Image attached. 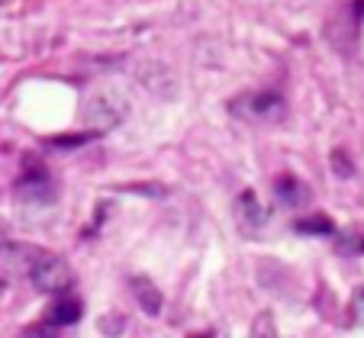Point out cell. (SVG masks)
Here are the masks:
<instances>
[{
    "mask_svg": "<svg viewBox=\"0 0 364 338\" xmlns=\"http://www.w3.org/2000/svg\"><path fill=\"white\" fill-rule=\"evenodd\" d=\"M119 329H123V316H119V312H110V319H100V332H110V335H117Z\"/></svg>",
    "mask_w": 364,
    "mask_h": 338,
    "instance_id": "cell-13",
    "label": "cell"
},
{
    "mask_svg": "<svg viewBox=\"0 0 364 338\" xmlns=\"http://www.w3.org/2000/svg\"><path fill=\"white\" fill-rule=\"evenodd\" d=\"M338 251H345V255H358V251H364V235L358 232V229H348V232H342L336 239Z\"/></svg>",
    "mask_w": 364,
    "mask_h": 338,
    "instance_id": "cell-9",
    "label": "cell"
},
{
    "mask_svg": "<svg viewBox=\"0 0 364 338\" xmlns=\"http://www.w3.org/2000/svg\"><path fill=\"white\" fill-rule=\"evenodd\" d=\"M229 110L248 123H277L287 113V104L277 90H248V94L229 100Z\"/></svg>",
    "mask_w": 364,
    "mask_h": 338,
    "instance_id": "cell-3",
    "label": "cell"
},
{
    "mask_svg": "<svg viewBox=\"0 0 364 338\" xmlns=\"http://www.w3.org/2000/svg\"><path fill=\"white\" fill-rule=\"evenodd\" d=\"M274 193L284 207H303L306 203V187L303 180H296L294 174H284V178L274 180Z\"/></svg>",
    "mask_w": 364,
    "mask_h": 338,
    "instance_id": "cell-8",
    "label": "cell"
},
{
    "mask_svg": "<svg viewBox=\"0 0 364 338\" xmlns=\"http://www.w3.org/2000/svg\"><path fill=\"white\" fill-rule=\"evenodd\" d=\"M16 241H14V232H10V226L4 219H0V255H7L10 249H14Z\"/></svg>",
    "mask_w": 364,
    "mask_h": 338,
    "instance_id": "cell-12",
    "label": "cell"
},
{
    "mask_svg": "<svg viewBox=\"0 0 364 338\" xmlns=\"http://www.w3.org/2000/svg\"><path fill=\"white\" fill-rule=\"evenodd\" d=\"M252 338H277V325H274V316H271V312H262V316L255 319Z\"/></svg>",
    "mask_w": 364,
    "mask_h": 338,
    "instance_id": "cell-10",
    "label": "cell"
},
{
    "mask_svg": "<svg viewBox=\"0 0 364 338\" xmlns=\"http://www.w3.org/2000/svg\"><path fill=\"white\" fill-rule=\"evenodd\" d=\"M26 274H29V280H33L36 290L52 293V297L68 293L71 283H75V274H71L68 261L58 255H48V251H36L33 261L26 264Z\"/></svg>",
    "mask_w": 364,
    "mask_h": 338,
    "instance_id": "cell-2",
    "label": "cell"
},
{
    "mask_svg": "<svg viewBox=\"0 0 364 338\" xmlns=\"http://www.w3.org/2000/svg\"><path fill=\"white\" fill-rule=\"evenodd\" d=\"M81 116H84L87 129L107 132L129 116V97L117 87H100V90H94V94H87Z\"/></svg>",
    "mask_w": 364,
    "mask_h": 338,
    "instance_id": "cell-1",
    "label": "cell"
},
{
    "mask_svg": "<svg viewBox=\"0 0 364 338\" xmlns=\"http://www.w3.org/2000/svg\"><path fill=\"white\" fill-rule=\"evenodd\" d=\"M129 287H132V297H136V303L142 306V312H149V316H159L165 300H161V290L155 287V280H151V277L136 274L129 280Z\"/></svg>",
    "mask_w": 364,
    "mask_h": 338,
    "instance_id": "cell-5",
    "label": "cell"
},
{
    "mask_svg": "<svg viewBox=\"0 0 364 338\" xmlns=\"http://www.w3.org/2000/svg\"><path fill=\"white\" fill-rule=\"evenodd\" d=\"M338 168V174H351V168L345 165V155L342 152H332V171Z\"/></svg>",
    "mask_w": 364,
    "mask_h": 338,
    "instance_id": "cell-14",
    "label": "cell"
},
{
    "mask_svg": "<svg viewBox=\"0 0 364 338\" xmlns=\"http://www.w3.org/2000/svg\"><path fill=\"white\" fill-rule=\"evenodd\" d=\"M358 4H364V0H358Z\"/></svg>",
    "mask_w": 364,
    "mask_h": 338,
    "instance_id": "cell-15",
    "label": "cell"
},
{
    "mask_svg": "<svg viewBox=\"0 0 364 338\" xmlns=\"http://www.w3.org/2000/svg\"><path fill=\"white\" fill-rule=\"evenodd\" d=\"M16 197H20V200L48 203L52 197H55V190H52V184H48V180L42 178L39 171H36V174H29L26 180H20V187H16Z\"/></svg>",
    "mask_w": 364,
    "mask_h": 338,
    "instance_id": "cell-7",
    "label": "cell"
},
{
    "mask_svg": "<svg viewBox=\"0 0 364 338\" xmlns=\"http://www.w3.org/2000/svg\"><path fill=\"white\" fill-rule=\"evenodd\" d=\"M235 216H239V222H242L245 232H255V229H262L264 222H268L264 207L258 203V197H255L252 190H242L239 197H235Z\"/></svg>",
    "mask_w": 364,
    "mask_h": 338,
    "instance_id": "cell-4",
    "label": "cell"
},
{
    "mask_svg": "<svg viewBox=\"0 0 364 338\" xmlns=\"http://www.w3.org/2000/svg\"><path fill=\"white\" fill-rule=\"evenodd\" d=\"M296 229H300V232H326V235H329L332 232V222L323 219V216H313V219H300V222H296Z\"/></svg>",
    "mask_w": 364,
    "mask_h": 338,
    "instance_id": "cell-11",
    "label": "cell"
},
{
    "mask_svg": "<svg viewBox=\"0 0 364 338\" xmlns=\"http://www.w3.org/2000/svg\"><path fill=\"white\" fill-rule=\"evenodd\" d=\"M361 297H364V290H361Z\"/></svg>",
    "mask_w": 364,
    "mask_h": 338,
    "instance_id": "cell-16",
    "label": "cell"
},
{
    "mask_svg": "<svg viewBox=\"0 0 364 338\" xmlns=\"http://www.w3.org/2000/svg\"><path fill=\"white\" fill-rule=\"evenodd\" d=\"M81 319V300L71 297V293H62V297L52 300L46 312V322L48 325H75Z\"/></svg>",
    "mask_w": 364,
    "mask_h": 338,
    "instance_id": "cell-6",
    "label": "cell"
}]
</instances>
